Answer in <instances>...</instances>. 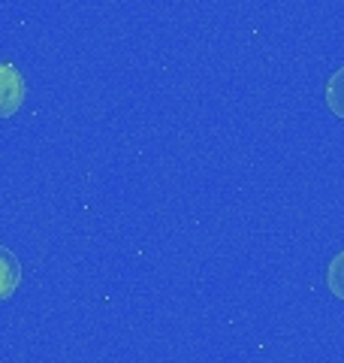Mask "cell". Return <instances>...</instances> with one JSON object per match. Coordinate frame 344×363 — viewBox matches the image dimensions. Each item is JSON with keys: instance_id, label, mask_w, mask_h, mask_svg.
Listing matches in <instances>:
<instances>
[{"instance_id": "7a4b0ae2", "label": "cell", "mask_w": 344, "mask_h": 363, "mask_svg": "<svg viewBox=\"0 0 344 363\" xmlns=\"http://www.w3.org/2000/svg\"><path fill=\"white\" fill-rule=\"evenodd\" d=\"M18 281H21V264H18V257L9 252L6 245H0V303L13 297L16 288H18Z\"/></svg>"}, {"instance_id": "6da1fadb", "label": "cell", "mask_w": 344, "mask_h": 363, "mask_svg": "<svg viewBox=\"0 0 344 363\" xmlns=\"http://www.w3.org/2000/svg\"><path fill=\"white\" fill-rule=\"evenodd\" d=\"M25 94H28L25 76L16 70V64L0 61V118L16 116L21 104H25Z\"/></svg>"}, {"instance_id": "3957f363", "label": "cell", "mask_w": 344, "mask_h": 363, "mask_svg": "<svg viewBox=\"0 0 344 363\" xmlns=\"http://www.w3.org/2000/svg\"><path fill=\"white\" fill-rule=\"evenodd\" d=\"M326 104L338 118H344V67L336 70L326 82Z\"/></svg>"}, {"instance_id": "277c9868", "label": "cell", "mask_w": 344, "mask_h": 363, "mask_svg": "<svg viewBox=\"0 0 344 363\" xmlns=\"http://www.w3.org/2000/svg\"><path fill=\"white\" fill-rule=\"evenodd\" d=\"M326 281H329V291L336 294L338 300H344V252L332 257V264L326 269Z\"/></svg>"}]
</instances>
